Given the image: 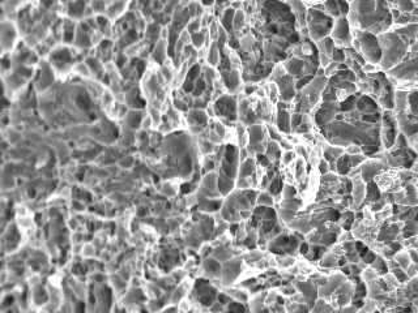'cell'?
<instances>
[{"instance_id":"obj_1","label":"cell","mask_w":418,"mask_h":313,"mask_svg":"<svg viewBox=\"0 0 418 313\" xmlns=\"http://www.w3.org/2000/svg\"><path fill=\"white\" fill-rule=\"evenodd\" d=\"M380 39H382L383 50H384V56L382 60L383 67H393L397 64V61L400 60L401 57L404 56L405 43L401 42V39H399V37L395 34H386V36L380 37Z\"/></svg>"},{"instance_id":"obj_2","label":"cell","mask_w":418,"mask_h":313,"mask_svg":"<svg viewBox=\"0 0 418 313\" xmlns=\"http://www.w3.org/2000/svg\"><path fill=\"white\" fill-rule=\"evenodd\" d=\"M361 46L362 50L364 51V55L367 59L372 61V63H376V61L380 60V47L378 46V43L371 36L368 34H364L363 38L361 39Z\"/></svg>"}]
</instances>
